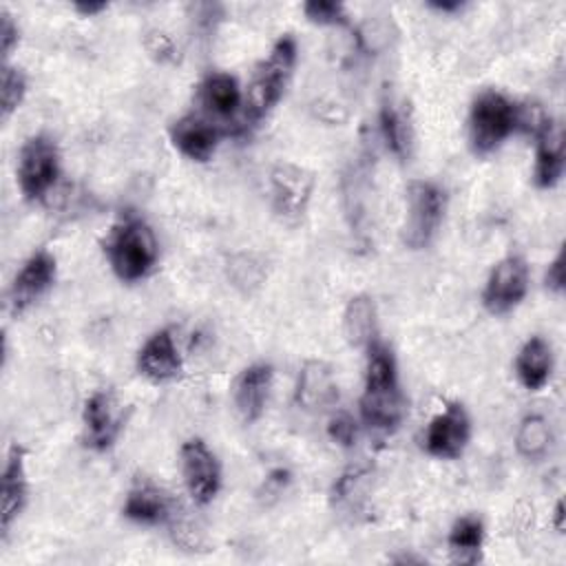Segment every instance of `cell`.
<instances>
[{"label":"cell","mask_w":566,"mask_h":566,"mask_svg":"<svg viewBox=\"0 0 566 566\" xmlns=\"http://www.w3.org/2000/svg\"><path fill=\"white\" fill-rule=\"evenodd\" d=\"M360 416L365 424L378 431H394L405 416V396L400 391L396 358L391 349L378 338L367 347Z\"/></svg>","instance_id":"6da1fadb"},{"label":"cell","mask_w":566,"mask_h":566,"mask_svg":"<svg viewBox=\"0 0 566 566\" xmlns=\"http://www.w3.org/2000/svg\"><path fill=\"white\" fill-rule=\"evenodd\" d=\"M287 471H283V469H276V471H272L270 475H268V480H265V493L268 495H279L283 489H285V484H287Z\"/></svg>","instance_id":"1f68e13d"},{"label":"cell","mask_w":566,"mask_h":566,"mask_svg":"<svg viewBox=\"0 0 566 566\" xmlns=\"http://www.w3.org/2000/svg\"><path fill=\"white\" fill-rule=\"evenodd\" d=\"M544 283L551 292L562 294V290H564V252L562 250L551 261V265L546 270V276H544Z\"/></svg>","instance_id":"4dcf8cb0"},{"label":"cell","mask_w":566,"mask_h":566,"mask_svg":"<svg viewBox=\"0 0 566 566\" xmlns=\"http://www.w3.org/2000/svg\"><path fill=\"white\" fill-rule=\"evenodd\" d=\"M27 502V469H24V451L13 444L7 453V462L2 469V515L0 528L2 535L9 533L11 524L18 520Z\"/></svg>","instance_id":"ac0fdd59"},{"label":"cell","mask_w":566,"mask_h":566,"mask_svg":"<svg viewBox=\"0 0 566 566\" xmlns=\"http://www.w3.org/2000/svg\"><path fill=\"white\" fill-rule=\"evenodd\" d=\"M447 544L455 564H478L482 559L484 522L478 515L458 517L449 531Z\"/></svg>","instance_id":"603a6c76"},{"label":"cell","mask_w":566,"mask_h":566,"mask_svg":"<svg viewBox=\"0 0 566 566\" xmlns=\"http://www.w3.org/2000/svg\"><path fill=\"white\" fill-rule=\"evenodd\" d=\"M431 9H436V11H442V13H455V11H460L464 4L460 2V0H453V2H438V0H433V2H427Z\"/></svg>","instance_id":"836d02e7"},{"label":"cell","mask_w":566,"mask_h":566,"mask_svg":"<svg viewBox=\"0 0 566 566\" xmlns=\"http://www.w3.org/2000/svg\"><path fill=\"white\" fill-rule=\"evenodd\" d=\"M553 371L551 345L542 336H531L517 352L515 374L528 391H539Z\"/></svg>","instance_id":"ffe728a7"},{"label":"cell","mask_w":566,"mask_h":566,"mask_svg":"<svg viewBox=\"0 0 566 566\" xmlns=\"http://www.w3.org/2000/svg\"><path fill=\"white\" fill-rule=\"evenodd\" d=\"M378 122H380V135L387 144V148L400 161H405L411 155V146H413V126H411L407 104L387 93L380 104Z\"/></svg>","instance_id":"d6986e66"},{"label":"cell","mask_w":566,"mask_h":566,"mask_svg":"<svg viewBox=\"0 0 566 566\" xmlns=\"http://www.w3.org/2000/svg\"><path fill=\"white\" fill-rule=\"evenodd\" d=\"M296 55V40L292 35H281L270 49L268 57L259 62L245 93V117L250 122L263 119L279 104L294 73Z\"/></svg>","instance_id":"3957f363"},{"label":"cell","mask_w":566,"mask_h":566,"mask_svg":"<svg viewBox=\"0 0 566 566\" xmlns=\"http://www.w3.org/2000/svg\"><path fill=\"white\" fill-rule=\"evenodd\" d=\"M170 142L184 157L192 161H208L217 150L219 133L210 122L197 115H184L172 122Z\"/></svg>","instance_id":"e0dca14e"},{"label":"cell","mask_w":566,"mask_h":566,"mask_svg":"<svg viewBox=\"0 0 566 566\" xmlns=\"http://www.w3.org/2000/svg\"><path fill=\"white\" fill-rule=\"evenodd\" d=\"M18 38H20V29L13 20V15L2 9L0 11V44H2V57H9L13 46L18 44Z\"/></svg>","instance_id":"f1b7e54d"},{"label":"cell","mask_w":566,"mask_h":566,"mask_svg":"<svg viewBox=\"0 0 566 566\" xmlns=\"http://www.w3.org/2000/svg\"><path fill=\"white\" fill-rule=\"evenodd\" d=\"M562 517H564V506H562V502H557V506H555V524H557V531L564 528Z\"/></svg>","instance_id":"e575fe53"},{"label":"cell","mask_w":566,"mask_h":566,"mask_svg":"<svg viewBox=\"0 0 566 566\" xmlns=\"http://www.w3.org/2000/svg\"><path fill=\"white\" fill-rule=\"evenodd\" d=\"M2 119H9L27 95V75L18 66H2Z\"/></svg>","instance_id":"484cf974"},{"label":"cell","mask_w":566,"mask_h":566,"mask_svg":"<svg viewBox=\"0 0 566 566\" xmlns=\"http://www.w3.org/2000/svg\"><path fill=\"white\" fill-rule=\"evenodd\" d=\"M122 513L130 522L157 526L170 517L172 509L168 495L161 489H157L155 484H139L128 491Z\"/></svg>","instance_id":"44dd1931"},{"label":"cell","mask_w":566,"mask_h":566,"mask_svg":"<svg viewBox=\"0 0 566 566\" xmlns=\"http://www.w3.org/2000/svg\"><path fill=\"white\" fill-rule=\"evenodd\" d=\"M181 475L188 495L195 504H208L219 493L221 469L217 455L201 438H190L179 449Z\"/></svg>","instance_id":"ba28073f"},{"label":"cell","mask_w":566,"mask_h":566,"mask_svg":"<svg viewBox=\"0 0 566 566\" xmlns=\"http://www.w3.org/2000/svg\"><path fill=\"white\" fill-rule=\"evenodd\" d=\"M199 99L208 113L232 117L241 106V88L230 73H210L199 86Z\"/></svg>","instance_id":"cb8c5ba5"},{"label":"cell","mask_w":566,"mask_h":566,"mask_svg":"<svg viewBox=\"0 0 566 566\" xmlns=\"http://www.w3.org/2000/svg\"><path fill=\"white\" fill-rule=\"evenodd\" d=\"M553 444V431L544 416L531 413L522 418L517 433H515V449L526 460H542Z\"/></svg>","instance_id":"d4e9b609"},{"label":"cell","mask_w":566,"mask_h":566,"mask_svg":"<svg viewBox=\"0 0 566 566\" xmlns=\"http://www.w3.org/2000/svg\"><path fill=\"white\" fill-rule=\"evenodd\" d=\"M274 369L268 363H252L239 371L232 385V400L237 413L245 424L256 422L268 405Z\"/></svg>","instance_id":"9a60e30c"},{"label":"cell","mask_w":566,"mask_h":566,"mask_svg":"<svg viewBox=\"0 0 566 566\" xmlns=\"http://www.w3.org/2000/svg\"><path fill=\"white\" fill-rule=\"evenodd\" d=\"M314 192V172L292 164L279 161L270 170V199L276 219L285 226H296L303 221L310 199Z\"/></svg>","instance_id":"8992f818"},{"label":"cell","mask_w":566,"mask_h":566,"mask_svg":"<svg viewBox=\"0 0 566 566\" xmlns=\"http://www.w3.org/2000/svg\"><path fill=\"white\" fill-rule=\"evenodd\" d=\"M104 252L117 279L126 283H135L148 276L150 270L155 268L159 256V245L153 228L144 219L128 214L113 226L104 243Z\"/></svg>","instance_id":"7a4b0ae2"},{"label":"cell","mask_w":566,"mask_h":566,"mask_svg":"<svg viewBox=\"0 0 566 566\" xmlns=\"http://www.w3.org/2000/svg\"><path fill=\"white\" fill-rule=\"evenodd\" d=\"M146 46H148L150 55H153V57H157L159 62H168V60H172V57H175L172 40H170L168 35H164V33H157V31L148 33V38H146Z\"/></svg>","instance_id":"f546056e"},{"label":"cell","mask_w":566,"mask_h":566,"mask_svg":"<svg viewBox=\"0 0 566 566\" xmlns=\"http://www.w3.org/2000/svg\"><path fill=\"white\" fill-rule=\"evenodd\" d=\"M73 7H75L77 13L91 18V15L99 13V11H104V9H106V2H75Z\"/></svg>","instance_id":"d6a6232c"},{"label":"cell","mask_w":566,"mask_h":566,"mask_svg":"<svg viewBox=\"0 0 566 566\" xmlns=\"http://www.w3.org/2000/svg\"><path fill=\"white\" fill-rule=\"evenodd\" d=\"M535 135V168L533 181L537 188H553L564 172L566 146H564V128L553 117H544L537 126Z\"/></svg>","instance_id":"4fadbf2b"},{"label":"cell","mask_w":566,"mask_h":566,"mask_svg":"<svg viewBox=\"0 0 566 566\" xmlns=\"http://www.w3.org/2000/svg\"><path fill=\"white\" fill-rule=\"evenodd\" d=\"M528 292V265L522 256H504L489 274L482 303L491 314H506L515 310Z\"/></svg>","instance_id":"30bf717a"},{"label":"cell","mask_w":566,"mask_h":566,"mask_svg":"<svg viewBox=\"0 0 566 566\" xmlns=\"http://www.w3.org/2000/svg\"><path fill=\"white\" fill-rule=\"evenodd\" d=\"M294 400L303 411L318 413L336 405L338 382L332 365L325 360H307L296 378Z\"/></svg>","instance_id":"5bb4252c"},{"label":"cell","mask_w":566,"mask_h":566,"mask_svg":"<svg viewBox=\"0 0 566 566\" xmlns=\"http://www.w3.org/2000/svg\"><path fill=\"white\" fill-rule=\"evenodd\" d=\"M447 195L444 190L424 179H413L407 186V214L402 226V243L411 250L427 248L444 219Z\"/></svg>","instance_id":"5b68a950"},{"label":"cell","mask_w":566,"mask_h":566,"mask_svg":"<svg viewBox=\"0 0 566 566\" xmlns=\"http://www.w3.org/2000/svg\"><path fill=\"white\" fill-rule=\"evenodd\" d=\"M55 281V256L46 250L33 252L20 272L15 274L9 290V310L11 314H22L31 307Z\"/></svg>","instance_id":"7c38bea8"},{"label":"cell","mask_w":566,"mask_h":566,"mask_svg":"<svg viewBox=\"0 0 566 566\" xmlns=\"http://www.w3.org/2000/svg\"><path fill=\"white\" fill-rule=\"evenodd\" d=\"M329 438L334 442H338L340 447H352L356 442V436H358V427H356V420L349 416V413H336L332 420H329Z\"/></svg>","instance_id":"83f0119b"},{"label":"cell","mask_w":566,"mask_h":566,"mask_svg":"<svg viewBox=\"0 0 566 566\" xmlns=\"http://www.w3.org/2000/svg\"><path fill=\"white\" fill-rule=\"evenodd\" d=\"M520 122V108L500 91L480 93L469 113V144L475 155L493 153Z\"/></svg>","instance_id":"277c9868"},{"label":"cell","mask_w":566,"mask_h":566,"mask_svg":"<svg viewBox=\"0 0 566 566\" xmlns=\"http://www.w3.org/2000/svg\"><path fill=\"white\" fill-rule=\"evenodd\" d=\"M303 13L323 27H340L347 24V13L345 7L340 2H332V0H310L303 4Z\"/></svg>","instance_id":"4316f807"},{"label":"cell","mask_w":566,"mask_h":566,"mask_svg":"<svg viewBox=\"0 0 566 566\" xmlns=\"http://www.w3.org/2000/svg\"><path fill=\"white\" fill-rule=\"evenodd\" d=\"M126 416L122 402L115 398L113 391H95L82 411L84 424V442L95 451H106L115 444L124 429Z\"/></svg>","instance_id":"8fae6325"},{"label":"cell","mask_w":566,"mask_h":566,"mask_svg":"<svg viewBox=\"0 0 566 566\" xmlns=\"http://www.w3.org/2000/svg\"><path fill=\"white\" fill-rule=\"evenodd\" d=\"M471 440V418L460 402H449L424 431V451L440 460H455Z\"/></svg>","instance_id":"9c48e42d"},{"label":"cell","mask_w":566,"mask_h":566,"mask_svg":"<svg viewBox=\"0 0 566 566\" xmlns=\"http://www.w3.org/2000/svg\"><path fill=\"white\" fill-rule=\"evenodd\" d=\"M343 332L352 347H369L378 338V321L374 298L367 294H356L349 298L343 314Z\"/></svg>","instance_id":"7402d4cb"},{"label":"cell","mask_w":566,"mask_h":566,"mask_svg":"<svg viewBox=\"0 0 566 566\" xmlns=\"http://www.w3.org/2000/svg\"><path fill=\"white\" fill-rule=\"evenodd\" d=\"M137 369L153 382H168L179 376L181 358L170 329L155 332L137 354Z\"/></svg>","instance_id":"2e32d148"},{"label":"cell","mask_w":566,"mask_h":566,"mask_svg":"<svg viewBox=\"0 0 566 566\" xmlns=\"http://www.w3.org/2000/svg\"><path fill=\"white\" fill-rule=\"evenodd\" d=\"M18 186L31 201L44 199L60 175V150L49 135L29 137L18 155Z\"/></svg>","instance_id":"52a82bcc"}]
</instances>
